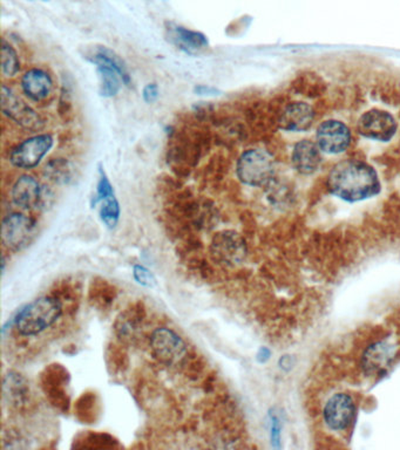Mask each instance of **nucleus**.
<instances>
[{"instance_id": "nucleus-5", "label": "nucleus", "mask_w": 400, "mask_h": 450, "mask_svg": "<svg viewBox=\"0 0 400 450\" xmlns=\"http://www.w3.org/2000/svg\"><path fill=\"white\" fill-rule=\"evenodd\" d=\"M37 223L28 215L13 213L1 223V242L11 251H21L35 239Z\"/></svg>"}, {"instance_id": "nucleus-3", "label": "nucleus", "mask_w": 400, "mask_h": 450, "mask_svg": "<svg viewBox=\"0 0 400 450\" xmlns=\"http://www.w3.org/2000/svg\"><path fill=\"white\" fill-rule=\"evenodd\" d=\"M237 177L250 186H265L275 175V161L265 149H249L237 161Z\"/></svg>"}, {"instance_id": "nucleus-12", "label": "nucleus", "mask_w": 400, "mask_h": 450, "mask_svg": "<svg viewBox=\"0 0 400 450\" xmlns=\"http://www.w3.org/2000/svg\"><path fill=\"white\" fill-rule=\"evenodd\" d=\"M95 204L99 203V214L102 221L105 223L108 228L113 229L119 222L120 218V206L117 202L114 189L108 177L106 175L104 168L99 167V181L97 186V198H95Z\"/></svg>"}, {"instance_id": "nucleus-4", "label": "nucleus", "mask_w": 400, "mask_h": 450, "mask_svg": "<svg viewBox=\"0 0 400 450\" xmlns=\"http://www.w3.org/2000/svg\"><path fill=\"white\" fill-rule=\"evenodd\" d=\"M210 256L218 264L227 268L242 264L247 257L245 239L234 230L215 233L210 242Z\"/></svg>"}, {"instance_id": "nucleus-6", "label": "nucleus", "mask_w": 400, "mask_h": 450, "mask_svg": "<svg viewBox=\"0 0 400 450\" xmlns=\"http://www.w3.org/2000/svg\"><path fill=\"white\" fill-rule=\"evenodd\" d=\"M151 349L156 359L167 366L179 365L187 354L184 340L167 327H160L153 332Z\"/></svg>"}, {"instance_id": "nucleus-22", "label": "nucleus", "mask_w": 400, "mask_h": 450, "mask_svg": "<svg viewBox=\"0 0 400 450\" xmlns=\"http://www.w3.org/2000/svg\"><path fill=\"white\" fill-rule=\"evenodd\" d=\"M133 275L136 282L144 286L153 287L156 284L155 277L153 276L152 272L141 265L134 266Z\"/></svg>"}, {"instance_id": "nucleus-13", "label": "nucleus", "mask_w": 400, "mask_h": 450, "mask_svg": "<svg viewBox=\"0 0 400 450\" xmlns=\"http://www.w3.org/2000/svg\"><path fill=\"white\" fill-rule=\"evenodd\" d=\"M356 407L354 400L347 394H336L324 408V420L327 427L334 431H343L349 427L354 420Z\"/></svg>"}, {"instance_id": "nucleus-9", "label": "nucleus", "mask_w": 400, "mask_h": 450, "mask_svg": "<svg viewBox=\"0 0 400 450\" xmlns=\"http://www.w3.org/2000/svg\"><path fill=\"white\" fill-rule=\"evenodd\" d=\"M55 140L50 134L32 136L18 144L10 155V162L20 169H32L51 150Z\"/></svg>"}, {"instance_id": "nucleus-10", "label": "nucleus", "mask_w": 400, "mask_h": 450, "mask_svg": "<svg viewBox=\"0 0 400 450\" xmlns=\"http://www.w3.org/2000/svg\"><path fill=\"white\" fill-rule=\"evenodd\" d=\"M358 132L371 140H391L396 134L397 122L392 115L381 109H371L364 112L358 120Z\"/></svg>"}, {"instance_id": "nucleus-18", "label": "nucleus", "mask_w": 400, "mask_h": 450, "mask_svg": "<svg viewBox=\"0 0 400 450\" xmlns=\"http://www.w3.org/2000/svg\"><path fill=\"white\" fill-rule=\"evenodd\" d=\"M292 166L303 175L314 174L321 164L319 147L310 140L299 141L294 148Z\"/></svg>"}, {"instance_id": "nucleus-7", "label": "nucleus", "mask_w": 400, "mask_h": 450, "mask_svg": "<svg viewBox=\"0 0 400 450\" xmlns=\"http://www.w3.org/2000/svg\"><path fill=\"white\" fill-rule=\"evenodd\" d=\"M11 197L19 209L35 210L46 208L52 195L35 177L23 175L12 186Z\"/></svg>"}, {"instance_id": "nucleus-8", "label": "nucleus", "mask_w": 400, "mask_h": 450, "mask_svg": "<svg viewBox=\"0 0 400 450\" xmlns=\"http://www.w3.org/2000/svg\"><path fill=\"white\" fill-rule=\"evenodd\" d=\"M1 112L4 115L21 126L23 128L35 132L43 128L44 121L35 109L23 101L16 92L8 87H1Z\"/></svg>"}, {"instance_id": "nucleus-11", "label": "nucleus", "mask_w": 400, "mask_h": 450, "mask_svg": "<svg viewBox=\"0 0 400 450\" xmlns=\"http://www.w3.org/2000/svg\"><path fill=\"white\" fill-rule=\"evenodd\" d=\"M317 146L327 154H339L345 152L351 142V133L345 124L337 120L323 122L316 134Z\"/></svg>"}, {"instance_id": "nucleus-23", "label": "nucleus", "mask_w": 400, "mask_h": 450, "mask_svg": "<svg viewBox=\"0 0 400 450\" xmlns=\"http://www.w3.org/2000/svg\"><path fill=\"white\" fill-rule=\"evenodd\" d=\"M142 97L147 104L155 102L158 97H159V87H158V85L156 84H149V85L146 86L144 92H142Z\"/></svg>"}, {"instance_id": "nucleus-21", "label": "nucleus", "mask_w": 400, "mask_h": 450, "mask_svg": "<svg viewBox=\"0 0 400 450\" xmlns=\"http://www.w3.org/2000/svg\"><path fill=\"white\" fill-rule=\"evenodd\" d=\"M5 394L10 396L11 400H19V395L26 393V387L23 384V379L18 374L8 375V380L5 381Z\"/></svg>"}, {"instance_id": "nucleus-24", "label": "nucleus", "mask_w": 400, "mask_h": 450, "mask_svg": "<svg viewBox=\"0 0 400 450\" xmlns=\"http://www.w3.org/2000/svg\"><path fill=\"white\" fill-rule=\"evenodd\" d=\"M194 92L198 94V95H218L220 93V90L218 88L206 85L196 86L194 88Z\"/></svg>"}, {"instance_id": "nucleus-16", "label": "nucleus", "mask_w": 400, "mask_h": 450, "mask_svg": "<svg viewBox=\"0 0 400 450\" xmlns=\"http://www.w3.org/2000/svg\"><path fill=\"white\" fill-rule=\"evenodd\" d=\"M21 88L32 101H45L53 90L51 75L40 68H32L23 74Z\"/></svg>"}, {"instance_id": "nucleus-20", "label": "nucleus", "mask_w": 400, "mask_h": 450, "mask_svg": "<svg viewBox=\"0 0 400 450\" xmlns=\"http://www.w3.org/2000/svg\"><path fill=\"white\" fill-rule=\"evenodd\" d=\"M45 169H46L47 175L55 182L66 181L70 177V169H68L67 162L62 159H53L50 164H46Z\"/></svg>"}, {"instance_id": "nucleus-19", "label": "nucleus", "mask_w": 400, "mask_h": 450, "mask_svg": "<svg viewBox=\"0 0 400 450\" xmlns=\"http://www.w3.org/2000/svg\"><path fill=\"white\" fill-rule=\"evenodd\" d=\"M20 70V62L16 50L3 40L1 46V72L5 77H15Z\"/></svg>"}, {"instance_id": "nucleus-1", "label": "nucleus", "mask_w": 400, "mask_h": 450, "mask_svg": "<svg viewBox=\"0 0 400 450\" xmlns=\"http://www.w3.org/2000/svg\"><path fill=\"white\" fill-rule=\"evenodd\" d=\"M331 194L347 202H358L379 194L381 186L377 173L369 164L346 159L336 164L327 176Z\"/></svg>"}, {"instance_id": "nucleus-14", "label": "nucleus", "mask_w": 400, "mask_h": 450, "mask_svg": "<svg viewBox=\"0 0 400 450\" xmlns=\"http://www.w3.org/2000/svg\"><path fill=\"white\" fill-rule=\"evenodd\" d=\"M397 345L392 340L385 339L369 346L363 355V367L369 374H381L389 369L396 359Z\"/></svg>"}, {"instance_id": "nucleus-2", "label": "nucleus", "mask_w": 400, "mask_h": 450, "mask_svg": "<svg viewBox=\"0 0 400 450\" xmlns=\"http://www.w3.org/2000/svg\"><path fill=\"white\" fill-rule=\"evenodd\" d=\"M61 315L62 306L58 299L41 297L23 307L13 325L20 335L35 337L53 326Z\"/></svg>"}, {"instance_id": "nucleus-15", "label": "nucleus", "mask_w": 400, "mask_h": 450, "mask_svg": "<svg viewBox=\"0 0 400 450\" xmlns=\"http://www.w3.org/2000/svg\"><path fill=\"white\" fill-rule=\"evenodd\" d=\"M315 112L304 102H292L287 106L280 117V127L287 132H304L312 126Z\"/></svg>"}, {"instance_id": "nucleus-17", "label": "nucleus", "mask_w": 400, "mask_h": 450, "mask_svg": "<svg viewBox=\"0 0 400 450\" xmlns=\"http://www.w3.org/2000/svg\"><path fill=\"white\" fill-rule=\"evenodd\" d=\"M168 31L171 43L188 55H198L204 51L209 45L206 35L201 32L193 31L178 25L171 26Z\"/></svg>"}]
</instances>
